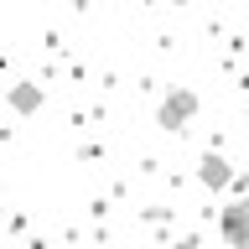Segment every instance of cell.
<instances>
[{
    "label": "cell",
    "mask_w": 249,
    "mask_h": 249,
    "mask_svg": "<svg viewBox=\"0 0 249 249\" xmlns=\"http://www.w3.org/2000/svg\"><path fill=\"white\" fill-rule=\"evenodd\" d=\"M197 182L208 187V192H223V187H229V182H239V177H233L229 156H218V151H202V161H197Z\"/></svg>",
    "instance_id": "3957f363"
},
{
    "label": "cell",
    "mask_w": 249,
    "mask_h": 249,
    "mask_svg": "<svg viewBox=\"0 0 249 249\" xmlns=\"http://www.w3.org/2000/svg\"><path fill=\"white\" fill-rule=\"evenodd\" d=\"M197 114V93L192 89H171L161 104H156V120L166 124V130H187V120Z\"/></svg>",
    "instance_id": "6da1fadb"
},
{
    "label": "cell",
    "mask_w": 249,
    "mask_h": 249,
    "mask_svg": "<svg viewBox=\"0 0 249 249\" xmlns=\"http://www.w3.org/2000/svg\"><path fill=\"white\" fill-rule=\"evenodd\" d=\"M42 83H31V78H16L11 83V109L16 114H36V109H42Z\"/></svg>",
    "instance_id": "277c9868"
},
{
    "label": "cell",
    "mask_w": 249,
    "mask_h": 249,
    "mask_svg": "<svg viewBox=\"0 0 249 249\" xmlns=\"http://www.w3.org/2000/svg\"><path fill=\"white\" fill-rule=\"evenodd\" d=\"M171 249H202V239H192V233H187V239H177Z\"/></svg>",
    "instance_id": "5b68a950"
},
{
    "label": "cell",
    "mask_w": 249,
    "mask_h": 249,
    "mask_svg": "<svg viewBox=\"0 0 249 249\" xmlns=\"http://www.w3.org/2000/svg\"><path fill=\"white\" fill-rule=\"evenodd\" d=\"M218 233H223V239H229L233 249H239V244L249 239V197L223 202V208H218Z\"/></svg>",
    "instance_id": "7a4b0ae2"
},
{
    "label": "cell",
    "mask_w": 249,
    "mask_h": 249,
    "mask_svg": "<svg viewBox=\"0 0 249 249\" xmlns=\"http://www.w3.org/2000/svg\"><path fill=\"white\" fill-rule=\"evenodd\" d=\"M239 249H249V239H244V244H239Z\"/></svg>",
    "instance_id": "8992f818"
}]
</instances>
